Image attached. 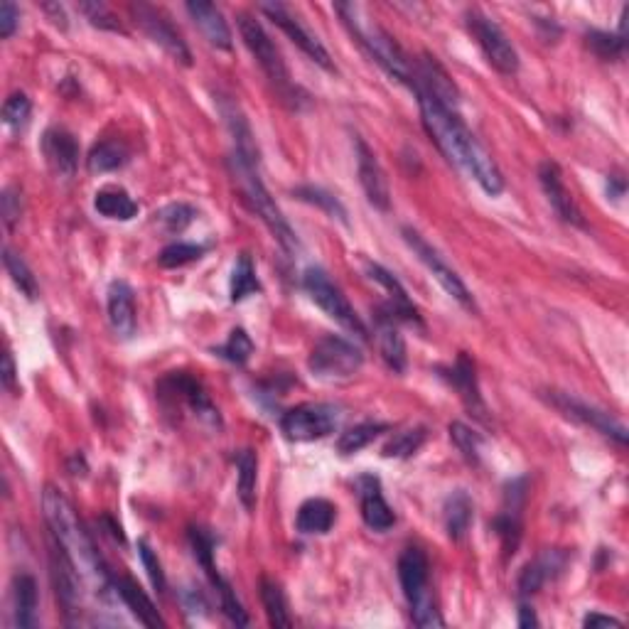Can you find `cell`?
I'll list each match as a JSON object with an SVG mask.
<instances>
[{"label":"cell","instance_id":"cell-13","mask_svg":"<svg viewBox=\"0 0 629 629\" xmlns=\"http://www.w3.org/2000/svg\"><path fill=\"white\" fill-rule=\"evenodd\" d=\"M50 571H52V583H55V593L59 605H62L64 615L69 617L74 612H79V605L84 600V578L77 571L74 561L69 558V553L64 551L62 544L52 536L50 541Z\"/></svg>","mask_w":629,"mask_h":629},{"label":"cell","instance_id":"cell-45","mask_svg":"<svg viewBox=\"0 0 629 629\" xmlns=\"http://www.w3.org/2000/svg\"><path fill=\"white\" fill-rule=\"evenodd\" d=\"M202 254H204L202 246L187 244V241H177V244L165 246V249L160 251V266L180 268V266H187V263L197 261V258H202Z\"/></svg>","mask_w":629,"mask_h":629},{"label":"cell","instance_id":"cell-1","mask_svg":"<svg viewBox=\"0 0 629 629\" xmlns=\"http://www.w3.org/2000/svg\"><path fill=\"white\" fill-rule=\"evenodd\" d=\"M416 96L418 106H421L423 126H426L433 143L438 145L440 153L448 158V163L465 172L467 177H472L489 197L502 195V170L494 163L492 155L487 153L485 145L477 141L475 133L462 121L460 111L448 109V106L440 104L435 96H430L423 89H416Z\"/></svg>","mask_w":629,"mask_h":629},{"label":"cell","instance_id":"cell-21","mask_svg":"<svg viewBox=\"0 0 629 629\" xmlns=\"http://www.w3.org/2000/svg\"><path fill=\"white\" fill-rule=\"evenodd\" d=\"M42 155L59 177H72L79 163V145L64 128H47L42 136Z\"/></svg>","mask_w":629,"mask_h":629},{"label":"cell","instance_id":"cell-39","mask_svg":"<svg viewBox=\"0 0 629 629\" xmlns=\"http://www.w3.org/2000/svg\"><path fill=\"white\" fill-rule=\"evenodd\" d=\"M3 266H5V271H8L10 281L15 283V288H18L20 293L25 295V298L35 300L37 293H40V288H37V281H35V276H32L28 263H25L23 258L15 254V251L5 249L3 251Z\"/></svg>","mask_w":629,"mask_h":629},{"label":"cell","instance_id":"cell-56","mask_svg":"<svg viewBox=\"0 0 629 629\" xmlns=\"http://www.w3.org/2000/svg\"><path fill=\"white\" fill-rule=\"evenodd\" d=\"M607 192H610L612 197H622L625 195V180H615V177H610V182H607Z\"/></svg>","mask_w":629,"mask_h":629},{"label":"cell","instance_id":"cell-29","mask_svg":"<svg viewBox=\"0 0 629 629\" xmlns=\"http://www.w3.org/2000/svg\"><path fill=\"white\" fill-rule=\"evenodd\" d=\"M335 516L337 509L335 504L327 502L322 497H313V499H305L300 504L298 516H295V529L300 534H327L335 524Z\"/></svg>","mask_w":629,"mask_h":629},{"label":"cell","instance_id":"cell-48","mask_svg":"<svg viewBox=\"0 0 629 629\" xmlns=\"http://www.w3.org/2000/svg\"><path fill=\"white\" fill-rule=\"evenodd\" d=\"M138 556H141V563L145 568V573H148L150 583H153V588L158 590V593H165V573H163V566H160L158 561V553L153 551V546L148 544V541L141 539L138 541Z\"/></svg>","mask_w":629,"mask_h":629},{"label":"cell","instance_id":"cell-11","mask_svg":"<svg viewBox=\"0 0 629 629\" xmlns=\"http://www.w3.org/2000/svg\"><path fill=\"white\" fill-rule=\"evenodd\" d=\"M467 30L472 32V37L477 40L480 50L485 52L487 62L492 64L497 72L512 74L519 72V55H516L514 45L507 40L502 28H499L494 20H489L487 15H482L480 10H470L467 13Z\"/></svg>","mask_w":629,"mask_h":629},{"label":"cell","instance_id":"cell-14","mask_svg":"<svg viewBox=\"0 0 629 629\" xmlns=\"http://www.w3.org/2000/svg\"><path fill=\"white\" fill-rule=\"evenodd\" d=\"M158 391H160V399H172V401H182L190 406V411L195 413L197 418L204 423H209V426H217L219 428V411L217 406H214L212 399L207 396V391H204V386L200 384V381L195 379V376L185 374V372H172L165 376L163 381L158 384Z\"/></svg>","mask_w":629,"mask_h":629},{"label":"cell","instance_id":"cell-36","mask_svg":"<svg viewBox=\"0 0 629 629\" xmlns=\"http://www.w3.org/2000/svg\"><path fill=\"white\" fill-rule=\"evenodd\" d=\"M236 489H239V499L246 509H254L256 504V472H258V460L254 450H241L236 453Z\"/></svg>","mask_w":629,"mask_h":629},{"label":"cell","instance_id":"cell-50","mask_svg":"<svg viewBox=\"0 0 629 629\" xmlns=\"http://www.w3.org/2000/svg\"><path fill=\"white\" fill-rule=\"evenodd\" d=\"M0 214H3V224L8 229H13L20 222V214H23V200H20V192L15 187H5L3 197H0Z\"/></svg>","mask_w":629,"mask_h":629},{"label":"cell","instance_id":"cell-24","mask_svg":"<svg viewBox=\"0 0 629 629\" xmlns=\"http://www.w3.org/2000/svg\"><path fill=\"white\" fill-rule=\"evenodd\" d=\"M109 322L123 340L136 335V295L126 281H114L109 286Z\"/></svg>","mask_w":629,"mask_h":629},{"label":"cell","instance_id":"cell-7","mask_svg":"<svg viewBox=\"0 0 629 629\" xmlns=\"http://www.w3.org/2000/svg\"><path fill=\"white\" fill-rule=\"evenodd\" d=\"M303 288L317 308L325 310L327 317H332L337 325L344 327L347 332H352V335L367 337V327H364L362 317L357 315V310L349 305V300L344 298L342 290L330 281V276H327L322 268L310 266L308 271L303 273Z\"/></svg>","mask_w":629,"mask_h":629},{"label":"cell","instance_id":"cell-51","mask_svg":"<svg viewBox=\"0 0 629 629\" xmlns=\"http://www.w3.org/2000/svg\"><path fill=\"white\" fill-rule=\"evenodd\" d=\"M219 598H222L224 615H227L229 620L234 622V625H241V627L249 625V617H246L244 607H241V602L236 600L234 590H231V585L227 583V580H224V583L219 585Z\"/></svg>","mask_w":629,"mask_h":629},{"label":"cell","instance_id":"cell-15","mask_svg":"<svg viewBox=\"0 0 629 629\" xmlns=\"http://www.w3.org/2000/svg\"><path fill=\"white\" fill-rule=\"evenodd\" d=\"M548 394H551L548 396V403H553V406H556L558 411L566 413L568 418H573V421H580L583 426L598 430V433L605 435V438L615 440L617 445L627 443L625 426H622L620 421H615L610 413L600 411V408H595V406H588L585 401H578L575 396L563 394V391H548Z\"/></svg>","mask_w":629,"mask_h":629},{"label":"cell","instance_id":"cell-40","mask_svg":"<svg viewBox=\"0 0 629 629\" xmlns=\"http://www.w3.org/2000/svg\"><path fill=\"white\" fill-rule=\"evenodd\" d=\"M214 354H219V357L227 359V362L236 364V367H244L251 359V354H254V342H251L249 332L236 327V330H231L229 340L224 342L222 347L214 349Z\"/></svg>","mask_w":629,"mask_h":629},{"label":"cell","instance_id":"cell-4","mask_svg":"<svg viewBox=\"0 0 629 629\" xmlns=\"http://www.w3.org/2000/svg\"><path fill=\"white\" fill-rule=\"evenodd\" d=\"M229 165H231V175H234L236 185H239L246 204L254 209L258 217H261V222L268 227V231L276 236V241L283 246V251H288V254L298 251V236H295V231L290 229L288 219L283 217V212L278 209V204L273 202V197L268 195L266 185H263L261 175H258V160L231 153Z\"/></svg>","mask_w":629,"mask_h":629},{"label":"cell","instance_id":"cell-6","mask_svg":"<svg viewBox=\"0 0 629 629\" xmlns=\"http://www.w3.org/2000/svg\"><path fill=\"white\" fill-rule=\"evenodd\" d=\"M239 32L244 45L249 47L251 55L256 57V62L261 64V69L266 72L268 82L281 91L283 101H293L298 104V89L290 82V72L283 62L281 52L273 45V40L268 37V32L263 30V25L258 23L254 15H239Z\"/></svg>","mask_w":629,"mask_h":629},{"label":"cell","instance_id":"cell-43","mask_svg":"<svg viewBox=\"0 0 629 629\" xmlns=\"http://www.w3.org/2000/svg\"><path fill=\"white\" fill-rule=\"evenodd\" d=\"M295 197H298V200H303V202H308V204H315V207L325 209V212L330 214V217L340 219V222H344V219H347V212H344V207L340 204V200H337V197H332L330 192L320 190V187H313V185L298 187V190H295Z\"/></svg>","mask_w":629,"mask_h":629},{"label":"cell","instance_id":"cell-22","mask_svg":"<svg viewBox=\"0 0 629 629\" xmlns=\"http://www.w3.org/2000/svg\"><path fill=\"white\" fill-rule=\"evenodd\" d=\"M367 273L376 286H381L389 293V310L394 313L396 320H403L408 325H416L423 330V320L418 315V308L411 303V298H408L406 288L401 286L399 278L386 271L384 266H379V263H367Z\"/></svg>","mask_w":629,"mask_h":629},{"label":"cell","instance_id":"cell-23","mask_svg":"<svg viewBox=\"0 0 629 629\" xmlns=\"http://www.w3.org/2000/svg\"><path fill=\"white\" fill-rule=\"evenodd\" d=\"M376 342H379V352L386 367L394 369L396 374L406 372V342H403L399 327H396V317L389 308L376 315Z\"/></svg>","mask_w":629,"mask_h":629},{"label":"cell","instance_id":"cell-49","mask_svg":"<svg viewBox=\"0 0 629 629\" xmlns=\"http://www.w3.org/2000/svg\"><path fill=\"white\" fill-rule=\"evenodd\" d=\"M79 10L86 15V20H89L94 28H101V30H114V32H123L121 23H118V18L114 13L109 10V5L104 3H79Z\"/></svg>","mask_w":629,"mask_h":629},{"label":"cell","instance_id":"cell-18","mask_svg":"<svg viewBox=\"0 0 629 629\" xmlns=\"http://www.w3.org/2000/svg\"><path fill=\"white\" fill-rule=\"evenodd\" d=\"M357 170H359V182H362V190L367 195V200L374 204L381 212H389L391 209V192H389V180H386L384 170H381L379 160H376L374 150L369 148L362 138H357Z\"/></svg>","mask_w":629,"mask_h":629},{"label":"cell","instance_id":"cell-41","mask_svg":"<svg viewBox=\"0 0 629 629\" xmlns=\"http://www.w3.org/2000/svg\"><path fill=\"white\" fill-rule=\"evenodd\" d=\"M190 544L192 548H195V558L202 563V568L207 571L209 578H212V583L219 585L224 583V578L219 575L217 566H214V536L207 534L204 529H190Z\"/></svg>","mask_w":629,"mask_h":629},{"label":"cell","instance_id":"cell-46","mask_svg":"<svg viewBox=\"0 0 629 629\" xmlns=\"http://www.w3.org/2000/svg\"><path fill=\"white\" fill-rule=\"evenodd\" d=\"M450 440L455 443V448L460 450L470 462L480 460V445L482 438L472 428H467L465 423H450Z\"/></svg>","mask_w":629,"mask_h":629},{"label":"cell","instance_id":"cell-30","mask_svg":"<svg viewBox=\"0 0 629 629\" xmlns=\"http://www.w3.org/2000/svg\"><path fill=\"white\" fill-rule=\"evenodd\" d=\"M566 563V556H561L558 551H548L539 561L529 563L519 575V595L521 598H529V595H536L541 590V585L546 583L548 578H553Z\"/></svg>","mask_w":629,"mask_h":629},{"label":"cell","instance_id":"cell-34","mask_svg":"<svg viewBox=\"0 0 629 629\" xmlns=\"http://www.w3.org/2000/svg\"><path fill=\"white\" fill-rule=\"evenodd\" d=\"M94 207L101 217L118 219V222H128L138 214V204L131 200V195L123 190H101L96 192Z\"/></svg>","mask_w":629,"mask_h":629},{"label":"cell","instance_id":"cell-54","mask_svg":"<svg viewBox=\"0 0 629 629\" xmlns=\"http://www.w3.org/2000/svg\"><path fill=\"white\" fill-rule=\"evenodd\" d=\"M583 627H585V629L622 627V620H617V617H612V615H602V612H590V615H585Z\"/></svg>","mask_w":629,"mask_h":629},{"label":"cell","instance_id":"cell-28","mask_svg":"<svg viewBox=\"0 0 629 629\" xmlns=\"http://www.w3.org/2000/svg\"><path fill=\"white\" fill-rule=\"evenodd\" d=\"M37 595L35 578L28 573H20L13 578V625L20 629H30L37 625Z\"/></svg>","mask_w":629,"mask_h":629},{"label":"cell","instance_id":"cell-55","mask_svg":"<svg viewBox=\"0 0 629 629\" xmlns=\"http://www.w3.org/2000/svg\"><path fill=\"white\" fill-rule=\"evenodd\" d=\"M519 627L529 629V627H539V620H536V612L531 610L529 605L519 607Z\"/></svg>","mask_w":629,"mask_h":629},{"label":"cell","instance_id":"cell-16","mask_svg":"<svg viewBox=\"0 0 629 629\" xmlns=\"http://www.w3.org/2000/svg\"><path fill=\"white\" fill-rule=\"evenodd\" d=\"M131 10H133V15H136L138 25H141V28L145 30V35H148L155 45L163 47V50L175 57L177 62L192 64L190 47L185 45L180 32L172 28V23L165 18L163 13H160V10H155L153 5H145V3L131 5Z\"/></svg>","mask_w":629,"mask_h":629},{"label":"cell","instance_id":"cell-33","mask_svg":"<svg viewBox=\"0 0 629 629\" xmlns=\"http://www.w3.org/2000/svg\"><path fill=\"white\" fill-rule=\"evenodd\" d=\"M261 602H263V607H266L268 625L276 629L293 627L286 593H283V588L276 583V580H271V578L261 580Z\"/></svg>","mask_w":629,"mask_h":629},{"label":"cell","instance_id":"cell-27","mask_svg":"<svg viewBox=\"0 0 629 629\" xmlns=\"http://www.w3.org/2000/svg\"><path fill=\"white\" fill-rule=\"evenodd\" d=\"M448 381L458 389L460 399L465 401V406L475 413L480 421H487V406L482 401L480 386H477V376H475V364L467 359V354H460L458 362L448 369Z\"/></svg>","mask_w":629,"mask_h":629},{"label":"cell","instance_id":"cell-20","mask_svg":"<svg viewBox=\"0 0 629 629\" xmlns=\"http://www.w3.org/2000/svg\"><path fill=\"white\" fill-rule=\"evenodd\" d=\"M416 89L428 91V94L435 96V99H438L440 104H445V106H448V109L458 111V106H460L458 86L453 84V79L448 77L445 67L435 57L426 55V57L421 59V64H418V69H416ZM416 89H413V91H416Z\"/></svg>","mask_w":629,"mask_h":629},{"label":"cell","instance_id":"cell-35","mask_svg":"<svg viewBox=\"0 0 629 629\" xmlns=\"http://www.w3.org/2000/svg\"><path fill=\"white\" fill-rule=\"evenodd\" d=\"M261 293V283L256 278V268L254 261H251L249 254H241L236 258L234 271H231V283H229V298L231 303H241L249 295Z\"/></svg>","mask_w":629,"mask_h":629},{"label":"cell","instance_id":"cell-5","mask_svg":"<svg viewBox=\"0 0 629 629\" xmlns=\"http://www.w3.org/2000/svg\"><path fill=\"white\" fill-rule=\"evenodd\" d=\"M399 580L403 595L411 605L413 625L423 629L445 627L443 615L435 605L433 593H430V566L428 556L421 548L411 546L399 556Z\"/></svg>","mask_w":629,"mask_h":629},{"label":"cell","instance_id":"cell-31","mask_svg":"<svg viewBox=\"0 0 629 629\" xmlns=\"http://www.w3.org/2000/svg\"><path fill=\"white\" fill-rule=\"evenodd\" d=\"M472 512H475V509H472V499L467 497V492H462V489H458V492H453L445 499L443 521L450 539L453 541L465 539V534L470 531L472 524Z\"/></svg>","mask_w":629,"mask_h":629},{"label":"cell","instance_id":"cell-26","mask_svg":"<svg viewBox=\"0 0 629 629\" xmlns=\"http://www.w3.org/2000/svg\"><path fill=\"white\" fill-rule=\"evenodd\" d=\"M185 8L192 15L197 28L202 30V35L207 37L209 45L219 47V50H231V30L217 5L207 3V0H192Z\"/></svg>","mask_w":629,"mask_h":629},{"label":"cell","instance_id":"cell-12","mask_svg":"<svg viewBox=\"0 0 629 629\" xmlns=\"http://www.w3.org/2000/svg\"><path fill=\"white\" fill-rule=\"evenodd\" d=\"M258 10H261L263 15H268V20H271L273 25H278V28L286 32L290 40H293L295 45H298L300 50L305 52V55L313 59L315 64H320V67L327 69V72H335V64H332L330 52L325 50V45L320 42V37L313 35V32L308 30V25L300 20V15L295 13L290 5H286V3H261L258 5Z\"/></svg>","mask_w":629,"mask_h":629},{"label":"cell","instance_id":"cell-8","mask_svg":"<svg viewBox=\"0 0 629 629\" xmlns=\"http://www.w3.org/2000/svg\"><path fill=\"white\" fill-rule=\"evenodd\" d=\"M364 354L354 342L344 340L337 335H325L315 342L313 352H310L308 367L317 379L337 381L349 379L362 369Z\"/></svg>","mask_w":629,"mask_h":629},{"label":"cell","instance_id":"cell-42","mask_svg":"<svg viewBox=\"0 0 629 629\" xmlns=\"http://www.w3.org/2000/svg\"><path fill=\"white\" fill-rule=\"evenodd\" d=\"M30 114H32V104L23 91H15V94H10L8 99H5L3 121L8 128H13V131H23V128L28 126Z\"/></svg>","mask_w":629,"mask_h":629},{"label":"cell","instance_id":"cell-37","mask_svg":"<svg viewBox=\"0 0 629 629\" xmlns=\"http://www.w3.org/2000/svg\"><path fill=\"white\" fill-rule=\"evenodd\" d=\"M386 430H389V426H386V423H379V421L359 423V426L344 430V433L340 435V440H337V450H340L342 455L359 453V450L367 448L372 440L379 438V435L386 433Z\"/></svg>","mask_w":629,"mask_h":629},{"label":"cell","instance_id":"cell-47","mask_svg":"<svg viewBox=\"0 0 629 629\" xmlns=\"http://www.w3.org/2000/svg\"><path fill=\"white\" fill-rule=\"evenodd\" d=\"M588 45L593 47L595 55H600L602 59H620L625 55V37L610 35V32L590 30Z\"/></svg>","mask_w":629,"mask_h":629},{"label":"cell","instance_id":"cell-2","mask_svg":"<svg viewBox=\"0 0 629 629\" xmlns=\"http://www.w3.org/2000/svg\"><path fill=\"white\" fill-rule=\"evenodd\" d=\"M42 509H45L47 526L50 534L62 544L64 551L74 561L77 571L82 573L84 583L94 590L96 595H106L114 590V578L106 571L89 531L84 529L82 519L77 516V509L72 507L67 497L57 487H45L42 492Z\"/></svg>","mask_w":629,"mask_h":629},{"label":"cell","instance_id":"cell-38","mask_svg":"<svg viewBox=\"0 0 629 629\" xmlns=\"http://www.w3.org/2000/svg\"><path fill=\"white\" fill-rule=\"evenodd\" d=\"M428 433L423 426H416V428H406L401 430V433H394V438L389 440V443L384 445V458H411V455H416L418 450H421V445L426 443Z\"/></svg>","mask_w":629,"mask_h":629},{"label":"cell","instance_id":"cell-44","mask_svg":"<svg viewBox=\"0 0 629 629\" xmlns=\"http://www.w3.org/2000/svg\"><path fill=\"white\" fill-rule=\"evenodd\" d=\"M155 217H158V222L163 224L165 231H170V234H180V231H185L192 222H195L197 209L190 207V204L180 202V204H170V207L160 209Z\"/></svg>","mask_w":629,"mask_h":629},{"label":"cell","instance_id":"cell-3","mask_svg":"<svg viewBox=\"0 0 629 629\" xmlns=\"http://www.w3.org/2000/svg\"><path fill=\"white\" fill-rule=\"evenodd\" d=\"M335 10L342 15L344 25H347L349 32L357 37L359 45L367 50V55L372 57L374 62L379 64L386 74H389V77H394L396 82L406 84L411 91L416 89V72H413L408 57L403 55L399 42L381 28L376 20L369 18L364 5L337 3Z\"/></svg>","mask_w":629,"mask_h":629},{"label":"cell","instance_id":"cell-10","mask_svg":"<svg viewBox=\"0 0 629 629\" xmlns=\"http://www.w3.org/2000/svg\"><path fill=\"white\" fill-rule=\"evenodd\" d=\"M401 234H403V239H406V244L411 246V251L416 254L418 261H421L423 266L428 268L430 276H433L435 281L440 283V288H443L445 293L450 295V298L458 300L462 308L472 310V313H475L477 305H475V298H472L470 288L465 286V281L460 278V273L455 271V268L450 266V263L445 261L443 256H440V251L433 249V246H430L416 229L403 227Z\"/></svg>","mask_w":629,"mask_h":629},{"label":"cell","instance_id":"cell-32","mask_svg":"<svg viewBox=\"0 0 629 629\" xmlns=\"http://www.w3.org/2000/svg\"><path fill=\"white\" fill-rule=\"evenodd\" d=\"M128 145L118 138H109V141H101L91 148L86 165L91 172H114L128 163Z\"/></svg>","mask_w":629,"mask_h":629},{"label":"cell","instance_id":"cell-52","mask_svg":"<svg viewBox=\"0 0 629 629\" xmlns=\"http://www.w3.org/2000/svg\"><path fill=\"white\" fill-rule=\"evenodd\" d=\"M18 23H20L18 5L10 3V0H3V3H0V37H3V40H10V37L15 35V30H18Z\"/></svg>","mask_w":629,"mask_h":629},{"label":"cell","instance_id":"cell-17","mask_svg":"<svg viewBox=\"0 0 629 629\" xmlns=\"http://www.w3.org/2000/svg\"><path fill=\"white\" fill-rule=\"evenodd\" d=\"M357 494H359V507H362V519L364 524L372 531H389L396 524L394 509L389 507V502L384 499L381 492V480L376 475H362L357 480Z\"/></svg>","mask_w":629,"mask_h":629},{"label":"cell","instance_id":"cell-19","mask_svg":"<svg viewBox=\"0 0 629 629\" xmlns=\"http://www.w3.org/2000/svg\"><path fill=\"white\" fill-rule=\"evenodd\" d=\"M539 182L541 187H544L548 202H551V207L556 209L558 217L563 219L566 224H573V227H583V214H580L578 204H575L573 195L568 192L566 182H563V175H561V168H558L556 163H541L539 168Z\"/></svg>","mask_w":629,"mask_h":629},{"label":"cell","instance_id":"cell-25","mask_svg":"<svg viewBox=\"0 0 629 629\" xmlns=\"http://www.w3.org/2000/svg\"><path fill=\"white\" fill-rule=\"evenodd\" d=\"M114 590L118 598L123 600V605L133 612V617H136L143 627H150V629L165 627V622H163V617H160L155 602L145 595V590L136 583V580L126 578V575L114 578Z\"/></svg>","mask_w":629,"mask_h":629},{"label":"cell","instance_id":"cell-53","mask_svg":"<svg viewBox=\"0 0 629 629\" xmlns=\"http://www.w3.org/2000/svg\"><path fill=\"white\" fill-rule=\"evenodd\" d=\"M0 381H3V389L15 394L18 391V372H15V362H13V354L5 349L3 354V372H0Z\"/></svg>","mask_w":629,"mask_h":629},{"label":"cell","instance_id":"cell-9","mask_svg":"<svg viewBox=\"0 0 629 629\" xmlns=\"http://www.w3.org/2000/svg\"><path fill=\"white\" fill-rule=\"evenodd\" d=\"M342 423V408L335 403H303L283 413L281 430L293 443L327 438Z\"/></svg>","mask_w":629,"mask_h":629}]
</instances>
